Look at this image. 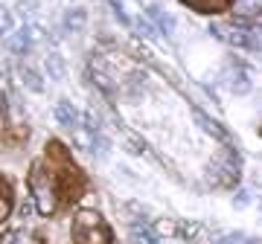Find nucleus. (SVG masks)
Here are the masks:
<instances>
[{
  "label": "nucleus",
  "mask_w": 262,
  "mask_h": 244,
  "mask_svg": "<svg viewBox=\"0 0 262 244\" xmlns=\"http://www.w3.org/2000/svg\"><path fill=\"white\" fill-rule=\"evenodd\" d=\"M76 244H111V230L96 209H82L73 221Z\"/></svg>",
  "instance_id": "obj_1"
},
{
  "label": "nucleus",
  "mask_w": 262,
  "mask_h": 244,
  "mask_svg": "<svg viewBox=\"0 0 262 244\" xmlns=\"http://www.w3.org/2000/svg\"><path fill=\"white\" fill-rule=\"evenodd\" d=\"M219 41L225 44H233V47L242 50H259V35H256V27L253 20H236V23H213L210 27Z\"/></svg>",
  "instance_id": "obj_2"
},
{
  "label": "nucleus",
  "mask_w": 262,
  "mask_h": 244,
  "mask_svg": "<svg viewBox=\"0 0 262 244\" xmlns=\"http://www.w3.org/2000/svg\"><path fill=\"white\" fill-rule=\"evenodd\" d=\"M29 186H32V198H35V209L41 215H53L58 209L56 180L50 178L41 166H35V169H32V178H29Z\"/></svg>",
  "instance_id": "obj_3"
},
{
  "label": "nucleus",
  "mask_w": 262,
  "mask_h": 244,
  "mask_svg": "<svg viewBox=\"0 0 262 244\" xmlns=\"http://www.w3.org/2000/svg\"><path fill=\"white\" fill-rule=\"evenodd\" d=\"M210 180L215 186H233L239 180V157H236V151L227 149L210 163Z\"/></svg>",
  "instance_id": "obj_4"
},
{
  "label": "nucleus",
  "mask_w": 262,
  "mask_h": 244,
  "mask_svg": "<svg viewBox=\"0 0 262 244\" xmlns=\"http://www.w3.org/2000/svg\"><path fill=\"white\" fill-rule=\"evenodd\" d=\"M225 82L233 93H248V90H251V76H248V70L239 67V64L225 70Z\"/></svg>",
  "instance_id": "obj_5"
},
{
  "label": "nucleus",
  "mask_w": 262,
  "mask_h": 244,
  "mask_svg": "<svg viewBox=\"0 0 262 244\" xmlns=\"http://www.w3.org/2000/svg\"><path fill=\"white\" fill-rule=\"evenodd\" d=\"M56 116H58V122L64 125L67 131H79V128H82V122H84V113H79L70 102H58Z\"/></svg>",
  "instance_id": "obj_6"
},
{
  "label": "nucleus",
  "mask_w": 262,
  "mask_h": 244,
  "mask_svg": "<svg viewBox=\"0 0 262 244\" xmlns=\"http://www.w3.org/2000/svg\"><path fill=\"white\" fill-rule=\"evenodd\" d=\"M192 113H195V119H198V125H204V131L207 134H213V137H219V140H225V142H230V137H227V131L219 125L215 119H210L204 111H198V108H192Z\"/></svg>",
  "instance_id": "obj_7"
},
{
  "label": "nucleus",
  "mask_w": 262,
  "mask_h": 244,
  "mask_svg": "<svg viewBox=\"0 0 262 244\" xmlns=\"http://www.w3.org/2000/svg\"><path fill=\"white\" fill-rule=\"evenodd\" d=\"M149 18L160 27V32H166V35H172V32H175V20L169 18L160 6H149Z\"/></svg>",
  "instance_id": "obj_8"
},
{
  "label": "nucleus",
  "mask_w": 262,
  "mask_h": 244,
  "mask_svg": "<svg viewBox=\"0 0 262 244\" xmlns=\"http://www.w3.org/2000/svg\"><path fill=\"white\" fill-rule=\"evenodd\" d=\"M213 244H253V235H248V233H215Z\"/></svg>",
  "instance_id": "obj_9"
},
{
  "label": "nucleus",
  "mask_w": 262,
  "mask_h": 244,
  "mask_svg": "<svg viewBox=\"0 0 262 244\" xmlns=\"http://www.w3.org/2000/svg\"><path fill=\"white\" fill-rule=\"evenodd\" d=\"M233 9L242 15V18L253 20L259 15V0H233Z\"/></svg>",
  "instance_id": "obj_10"
},
{
  "label": "nucleus",
  "mask_w": 262,
  "mask_h": 244,
  "mask_svg": "<svg viewBox=\"0 0 262 244\" xmlns=\"http://www.w3.org/2000/svg\"><path fill=\"white\" fill-rule=\"evenodd\" d=\"M0 244H41V241H38L35 235L24 233V230H12V233H6L0 238Z\"/></svg>",
  "instance_id": "obj_11"
},
{
  "label": "nucleus",
  "mask_w": 262,
  "mask_h": 244,
  "mask_svg": "<svg viewBox=\"0 0 262 244\" xmlns=\"http://www.w3.org/2000/svg\"><path fill=\"white\" fill-rule=\"evenodd\" d=\"M134 238H137L140 244H163L160 235H155L149 227H140V224H134Z\"/></svg>",
  "instance_id": "obj_12"
},
{
  "label": "nucleus",
  "mask_w": 262,
  "mask_h": 244,
  "mask_svg": "<svg viewBox=\"0 0 262 244\" xmlns=\"http://www.w3.org/2000/svg\"><path fill=\"white\" fill-rule=\"evenodd\" d=\"M9 209H12V195H9V186L0 180V221L9 215Z\"/></svg>",
  "instance_id": "obj_13"
},
{
  "label": "nucleus",
  "mask_w": 262,
  "mask_h": 244,
  "mask_svg": "<svg viewBox=\"0 0 262 244\" xmlns=\"http://www.w3.org/2000/svg\"><path fill=\"white\" fill-rule=\"evenodd\" d=\"M84 20H88L84 9H70V12H67V18H64V23H67L70 29H82V27H84Z\"/></svg>",
  "instance_id": "obj_14"
},
{
  "label": "nucleus",
  "mask_w": 262,
  "mask_h": 244,
  "mask_svg": "<svg viewBox=\"0 0 262 244\" xmlns=\"http://www.w3.org/2000/svg\"><path fill=\"white\" fill-rule=\"evenodd\" d=\"M12 27H15V20H12L9 9H3V6H0V35H9Z\"/></svg>",
  "instance_id": "obj_15"
},
{
  "label": "nucleus",
  "mask_w": 262,
  "mask_h": 244,
  "mask_svg": "<svg viewBox=\"0 0 262 244\" xmlns=\"http://www.w3.org/2000/svg\"><path fill=\"white\" fill-rule=\"evenodd\" d=\"M24 82H27V85L32 87V90H35V93H41V90H44V85H41V79H38V76L32 73V70H27V67H24Z\"/></svg>",
  "instance_id": "obj_16"
},
{
  "label": "nucleus",
  "mask_w": 262,
  "mask_h": 244,
  "mask_svg": "<svg viewBox=\"0 0 262 244\" xmlns=\"http://www.w3.org/2000/svg\"><path fill=\"white\" fill-rule=\"evenodd\" d=\"M108 3H111L114 15H117L122 23H128V27H131V18H128V12H125V6H122V0H108Z\"/></svg>",
  "instance_id": "obj_17"
}]
</instances>
